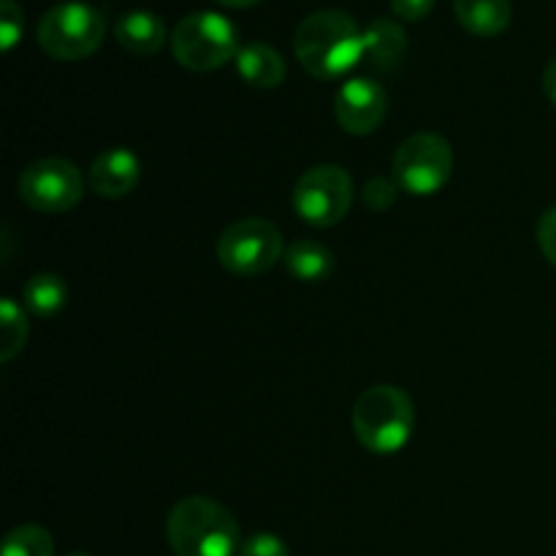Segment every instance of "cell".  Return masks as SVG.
Segmentation results:
<instances>
[{"label": "cell", "mask_w": 556, "mask_h": 556, "mask_svg": "<svg viewBox=\"0 0 556 556\" xmlns=\"http://www.w3.org/2000/svg\"><path fill=\"white\" fill-rule=\"evenodd\" d=\"M459 25L472 36H500L510 25V0H454Z\"/></svg>", "instance_id": "obj_15"}, {"label": "cell", "mask_w": 556, "mask_h": 556, "mask_svg": "<svg viewBox=\"0 0 556 556\" xmlns=\"http://www.w3.org/2000/svg\"><path fill=\"white\" fill-rule=\"evenodd\" d=\"M220 5H226V9H250V5L261 3V0H217Z\"/></svg>", "instance_id": "obj_26"}, {"label": "cell", "mask_w": 556, "mask_h": 556, "mask_svg": "<svg viewBox=\"0 0 556 556\" xmlns=\"http://www.w3.org/2000/svg\"><path fill=\"white\" fill-rule=\"evenodd\" d=\"M407 36L402 30L400 22L391 20H375L372 25L364 30V54L362 63L367 65L372 74H394L400 68L402 58H405Z\"/></svg>", "instance_id": "obj_12"}, {"label": "cell", "mask_w": 556, "mask_h": 556, "mask_svg": "<svg viewBox=\"0 0 556 556\" xmlns=\"http://www.w3.org/2000/svg\"><path fill=\"white\" fill-rule=\"evenodd\" d=\"M396 188H400V185L391 182V179L372 177L367 185H364V193H362L364 204H367L369 210H378V212L389 210V206L396 201Z\"/></svg>", "instance_id": "obj_22"}, {"label": "cell", "mask_w": 556, "mask_h": 556, "mask_svg": "<svg viewBox=\"0 0 556 556\" xmlns=\"http://www.w3.org/2000/svg\"><path fill=\"white\" fill-rule=\"evenodd\" d=\"M543 92L548 96V101L556 106V60L546 65V71H543Z\"/></svg>", "instance_id": "obj_25"}, {"label": "cell", "mask_w": 556, "mask_h": 556, "mask_svg": "<svg viewBox=\"0 0 556 556\" xmlns=\"http://www.w3.org/2000/svg\"><path fill=\"white\" fill-rule=\"evenodd\" d=\"M68 556H90V554H79V552H76V554H68Z\"/></svg>", "instance_id": "obj_27"}, {"label": "cell", "mask_w": 556, "mask_h": 556, "mask_svg": "<svg viewBox=\"0 0 556 556\" xmlns=\"http://www.w3.org/2000/svg\"><path fill=\"white\" fill-rule=\"evenodd\" d=\"M282 255V233L264 217H242L217 239V261L239 277L264 275Z\"/></svg>", "instance_id": "obj_7"}, {"label": "cell", "mask_w": 556, "mask_h": 556, "mask_svg": "<svg viewBox=\"0 0 556 556\" xmlns=\"http://www.w3.org/2000/svg\"><path fill=\"white\" fill-rule=\"evenodd\" d=\"M3 556H54V543L43 527L22 525L3 541Z\"/></svg>", "instance_id": "obj_19"}, {"label": "cell", "mask_w": 556, "mask_h": 556, "mask_svg": "<svg viewBox=\"0 0 556 556\" xmlns=\"http://www.w3.org/2000/svg\"><path fill=\"white\" fill-rule=\"evenodd\" d=\"M114 38H117V43L125 52L147 58V54L161 52L168 38V30L161 16L139 9L119 16L117 25H114Z\"/></svg>", "instance_id": "obj_13"}, {"label": "cell", "mask_w": 556, "mask_h": 556, "mask_svg": "<svg viewBox=\"0 0 556 556\" xmlns=\"http://www.w3.org/2000/svg\"><path fill=\"white\" fill-rule=\"evenodd\" d=\"M391 174L410 195H434L454 174V150L440 134H413L396 150Z\"/></svg>", "instance_id": "obj_6"}, {"label": "cell", "mask_w": 556, "mask_h": 556, "mask_svg": "<svg viewBox=\"0 0 556 556\" xmlns=\"http://www.w3.org/2000/svg\"><path fill=\"white\" fill-rule=\"evenodd\" d=\"M386 109H389V98H386L383 85L369 76L348 79L334 98L337 123L345 134L353 136H367L378 130Z\"/></svg>", "instance_id": "obj_10"}, {"label": "cell", "mask_w": 556, "mask_h": 556, "mask_svg": "<svg viewBox=\"0 0 556 556\" xmlns=\"http://www.w3.org/2000/svg\"><path fill=\"white\" fill-rule=\"evenodd\" d=\"M416 429L413 400L396 386H372L353 407V432L358 443L378 456H391L407 445Z\"/></svg>", "instance_id": "obj_3"}, {"label": "cell", "mask_w": 556, "mask_h": 556, "mask_svg": "<svg viewBox=\"0 0 556 556\" xmlns=\"http://www.w3.org/2000/svg\"><path fill=\"white\" fill-rule=\"evenodd\" d=\"M106 36V20L90 3H58L41 16L36 41L54 60H85L98 52Z\"/></svg>", "instance_id": "obj_5"}, {"label": "cell", "mask_w": 556, "mask_h": 556, "mask_svg": "<svg viewBox=\"0 0 556 556\" xmlns=\"http://www.w3.org/2000/svg\"><path fill=\"white\" fill-rule=\"evenodd\" d=\"M389 3H391V11H394L400 20L418 22L434 9V3H438V0H389Z\"/></svg>", "instance_id": "obj_24"}, {"label": "cell", "mask_w": 556, "mask_h": 556, "mask_svg": "<svg viewBox=\"0 0 556 556\" xmlns=\"http://www.w3.org/2000/svg\"><path fill=\"white\" fill-rule=\"evenodd\" d=\"M16 193L30 210L60 215L74 210L85 195V177L65 157H41L16 179Z\"/></svg>", "instance_id": "obj_9"}, {"label": "cell", "mask_w": 556, "mask_h": 556, "mask_svg": "<svg viewBox=\"0 0 556 556\" xmlns=\"http://www.w3.org/2000/svg\"><path fill=\"white\" fill-rule=\"evenodd\" d=\"M293 49L315 79H340L362 63L364 30L345 11L320 9L299 25Z\"/></svg>", "instance_id": "obj_1"}, {"label": "cell", "mask_w": 556, "mask_h": 556, "mask_svg": "<svg viewBox=\"0 0 556 556\" xmlns=\"http://www.w3.org/2000/svg\"><path fill=\"white\" fill-rule=\"evenodd\" d=\"M239 30L228 16L215 11H195L179 20L172 36V54L182 68L206 74L217 71L239 54Z\"/></svg>", "instance_id": "obj_4"}, {"label": "cell", "mask_w": 556, "mask_h": 556, "mask_svg": "<svg viewBox=\"0 0 556 556\" xmlns=\"http://www.w3.org/2000/svg\"><path fill=\"white\" fill-rule=\"evenodd\" d=\"M288 271L302 282H324L334 271V253L326 244L313 242V239H299L291 248H286Z\"/></svg>", "instance_id": "obj_16"}, {"label": "cell", "mask_w": 556, "mask_h": 556, "mask_svg": "<svg viewBox=\"0 0 556 556\" xmlns=\"http://www.w3.org/2000/svg\"><path fill=\"white\" fill-rule=\"evenodd\" d=\"M68 302V286L60 275H33L30 280L22 288V304L30 309L33 315H41V318H52Z\"/></svg>", "instance_id": "obj_17"}, {"label": "cell", "mask_w": 556, "mask_h": 556, "mask_svg": "<svg viewBox=\"0 0 556 556\" xmlns=\"http://www.w3.org/2000/svg\"><path fill=\"white\" fill-rule=\"evenodd\" d=\"M139 179V157H136V152L125 150V147H112V150L101 152L92 161L90 174H87L92 193L101 195V199H125L128 193H134Z\"/></svg>", "instance_id": "obj_11"}, {"label": "cell", "mask_w": 556, "mask_h": 556, "mask_svg": "<svg viewBox=\"0 0 556 556\" xmlns=\"http://www.w3.org/2000/svg\"><path fill=\"white\" fill-rule=\"evenodd\" d=\"M353 204L351 174L334 163H324L299 177L293 188V210L304 223L315 228H329L345 220Z\"/></svg>", "instance_id": "obj_8"}, {"label": "cell", "mask_w": 556, "mask_h": 556, "mask_svg": "<svg viewBox=\"0 0 556 556\" xmlns=\"http://www.w3.org/2000/svg\"><path fill=\"white\" fill-rule=\"evenodd\" d=\"M168 546L177 556H233L242 548L239 521L210 497H185L166 521Z\"/></svg>", "instance_id": "obj_2"}, {"label": "cell", "mask_w": 556, "mask_h": 556, "mask_svg": "<svg viewBox=\"0 0 556 556\" xmlns=\"http://www.w3.org/2000/svg\"><path fill=\"white\" fill-rule=\"evenodd\" d=\"M27 318L14 299L0 302V362H11L25 348Z\"/></svg>", "instance_id": "obj_18"}, {"label": "cell", "mask_w": 556, "mask_h": 556, "mask_svg": "<svg viewBox=\"0 0 556 556\" xmlns=\"http://www.w3.org/2000/svg\"><path fill=\"white\" fill-rule=\"evenodd\" d=\"M538 244H541L548 264L556 266V206L538 220Z\"/></svg>", "instance_id": "obj_23"}, {"label": "cell", "mask_w": 556, "mask_h": 556, "mask_svg": "<svg viewBox=\"0 0 556 556\" xmlns=\"http://www.w3.org/2000/svg\"><path fill=\"white\" fill-rule=\"evenodd\" d=\"M22 33H25V14L16 0H0V47L3 52H11L20 43Z\"/></svg>", "instance_id": "obj_20"}, {"label": "cell", "mask_w": 556, "mask_h": 556, "mask_svg": "<svg viewBox=\"0 0 556 556\" xmlns=\"http://www.w3.org/2000/svg\"><path fill=\"white\" fill-rule=\"evenodd\" d=\"M237 71L250 87H258V90H275L282 85L288 68L282 54L277 52L269 43H244L237 54Z\"/></svg>", "instance_id": "obj_14"}, {"label": "cell", "mask_w": 556, "mask_h": 556, "mask_svg": "<svg viewBox=\"0 0 556 556\" xmlns=\"http://www.w3.org/2000/svg\"><path fill=\"white\" fill-rule=\"evenodd\" d=\"M239 556H291V552L282 538L271 535V532H255L242 543Z\"/></svg>", "instance_id": "obj_21"}]
</instances>
